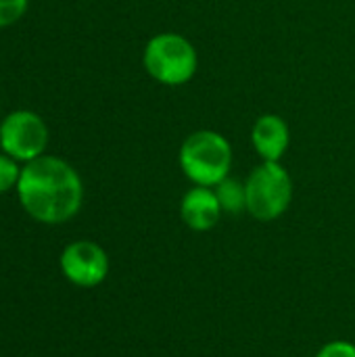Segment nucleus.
<instances>
[{"instance_id": "9", "label": "nucleus", "mask_w": 355, "mask_h": 357, "mask_svg": "<svg viewBox=\"0 0 355 357\" xmlns=\"http://www.w3.org/2000/svg\"><path fill=\"white\" fill-rule=\"evenodd\" d=\"M218 201L222 205L224 211L228 213H241L247 209V190H245V184L236 182V180H230V178H224L220 184H218Z\"/></svg>"}, {"instance_id": "5", "label": "nucleus", "mask_w": 355, "mask_h": 357, "mask_svg": "<svg viewBox=\"0 0 355 357\" xmlns=\"http://www.w3.org/2000/svg\"><path fill=\"white\" fill-rule=\"evenodd\" d=\"M48 142V130L40 115L31 111H15L0 126V146L17 161H33L42 157Z\"/></svg>"}, {"instance_id": "1", "label": "nucleus", "mask_w": 355, "mask_h": 357, "mask_svg": "<svg viewBox=\"0 0 355 357\" xmlns=\"http://www.w3.org/2000/svg\"><path fill=\"white\" fill-rule=\"evenodd\" d=\"M17 195L21 207L36 222L63 224L80 211L84 186L67 161L42 155L21 169Z\"/></svg>"}, {"instance_id": "8", "label": "nucleus", "mask_w": 355, "mask_h": 357, "mask_svg": "<svg viewBox=\"0 0 355 357\" xmlns=\"http://www.w3.org/2000/svg\"><path fill=\"white\" fill-rule=\"evenodd\" d=\"M253 144L266 161H278L289 146V128L278 115H262L253 128Z\"/></svg>"}, {"instance_id": "6", "label": "nucleus", "mask_w": 355, "mask_h": 357, "mask_svg": "<svg viewBox=\"0 0 355 357\" xmlns=\"http://www.w3.org/2000/svg\"><path fill=\"white\" fill-rule=\"evenodd\" d=\"M61 270L75 287H98L109 274V257L103 247L92 241H77L65 247L61 255Z\"/></svg>"}, {"instance_id": "12", "label": "nucleus", "mask_w": 355, "mask_h": 357, "mask_svg": "<svg viewBox=\"0 0 355 357\" xmlns=\"http://www.w3.org/2000/svg\"><path fill=\"white\" fill-rule=\"evenodd\" d=\"M316 357H355V345L349 341H333L326 343Z\"/></svg>"}, {"instance_id": "7", "label": "nucleus", "mask_w": 355, "mask_h": 357, "mask_svg": "<svg viewBox=\"0 0 355 357\" xmlns=\"http://www.w3.org/2000/svg\"><path fill=\"white\" fill-rule=\"evenodd\" d=\"M220 213H222V205L218 201V195L207 186H197L188 190L180 205L182 222L195 232L211 230L220 222Z\"/></svg>"}, {"instance_id": "2", "label": "nucleus", "mask_w": 355, "mask_h": 357, "mask_svg": "<svg viewBox=\"0 0 355 357\" xmlns=\"http://www.w3.org/2000/svg\"><path fill=\"white\" fill-rule=\"evenodd\" d=\"M182 172L199 186H218L228 178L232 165V149L228 140L211 130L190 134L180 149Z\"/></svg>"}, {"instance_id": "4", "label": "nucleus", "mask_w": 355, "mask_h": 357, "mask_svg": "<svg viewBox=\"0 0 355 357\" xmlns=\"http://www.w3.org/2000/svg\"><path fill=\"white\" fill-rule=\"evenodd\" d=\"M144 67L153 79L180 86L197 71V50L178 33H159L144 48Z\"/></svg>"}, {"instance_id": "10", "label": "nucleus", "mask_w": 355, "mask_h": 357, "mask_svg": "<svg viewBox=\"0 0 355 357\" xmlns=\"http://www.w3.org/2000/svg\"><path fill=\"white\" fill-rule=\"evenodd\" d=\"M19 176H21V169L17 167L13 157L0 155V195L10 190L13 186H17Z\"/></svg>"}, {"instance_id": "11", "label": "nucleus", "mask_w": 355, "mask_h": 357, "mask_svg": "<svg viewBox=\"0 0 355 357\" xmlns=\"http://www.w3.org/2000/svg\"><path fill=\"white\" fill-rule=\"evenodd\" d=\"M29 0H0V27L13 25L27 10Z\"/></svg>"}, {"instance_id": "3", "label": "nucleus", "mask_w": 355, "mask_h": 357, "mask_svg": "<svg viewBox=\"0 0 355 357\" xmlns=\"http://www.w3.org/2000/svg\"><path fill=\"white\" fill-rule=\"evenodd\" d=\"M247 190V211L262 220L272 222L280 218L293 199L291 176L278 161H266L245 182Z\"/></svg>"}]
</instances>
